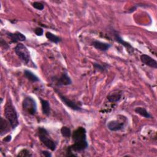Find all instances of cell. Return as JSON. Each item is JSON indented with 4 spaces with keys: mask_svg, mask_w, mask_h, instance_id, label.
<instances>
[{
    "mask_svg": "<svg viewBox=\"0 0 157 157\" xmlns=\"http://www.w3.org/2000/svg\"><path fill=\"white\" fill-rule=\"evenodd\" d=\"M32 6L34 8H35L39 10H42L44 9V4H42L41 2H39V1L33 2L32 3Z\"/></svg>",
    "mask_w": 157,
    "mask_h": 157,
    "instance_id": "obj_21",
    "label": "cell"
},
{
    "mask_svg": "<svg viewBox=\"0 0 157 157\" xmlns=\"http://www.w3.org/2000/svg\"><path fill=\"white\" fill-rule=\"evenodd\" d=\"M34 33L37 36H41L44 34V29L40 28V27H37L34 29Z\"/></svg>",
    "mask_w": 157,
    "mask_h": 157,
    "instance_id": "obj_24",
    "label": "cell"
},
{
    "mask_svg": "<svg viewBox=\"0 0 157 157\" xmlns=\"http://www.w3.org/2000/svg\"><path fill=\"white\" fill-rule=\"evenodd\" d=\"M55 92L57 93L58 96H59L61 101L63 102L64 104H65L67 107L70 108L72 110H75V111H80L82 110V108L78 105L77 103H75L74 101L69 99V98H66L65 96L62 94L59 91H58L56 89H55Z\"/></svg>",
    "mask_w": 157,
    "mask_h": 157,
    "instance_id": "obj_6",
    "label": "cell"
},
{
    "mask_svg": "<svg viewBox=\"0 0 157 157\" xmlns=\"http://www.w3.org/2000/svg\"><path fill=\"white\" fill-rule=\"evenodd\" d=\"M24 76L26 78L32 82H37L39 81V78L34 74L32 71L26 69L24 71Z\"/></svg>",
    "mask_w": 157,
    "mask_h": 157,
    "instance_id": "obj_15",
    "label": "cell"
},
{
    "mask_svg": "<svg viewBox=\"0 0 157 157\" xmlns=\"http://www.w3.org/2000/svg\"><path fill=\"white\" fill-rule=\"evenodd\" d=\"M12 129L10 124L9 121L6 119H4L2 117L1 118V126H0V134L1 136H3L7 132H9Z\"/></svg>",
    "mask_w": 157,
    "mask_h": 157,
    "instance_id": "obj_13",
    "label": "cell"
},
{
    "mask_svg": "<svg viewBox=\"0 0 157 157\" xmlns=\"http://www.w3.org/2000/svg\"><path fill=\"white\" fill-rule=\"evenodd\" d=\"M124 122L119 120H111L107 124V128L111 131H118L123 129Z\"/></svg>",
    "mask_w": 157,
    "mask_h": 157,
    "instance_id": "obj_9",
    "label": "cell"
},
{
    "mask_svg": "<svg viewBox=\"0 0 157 157\" xmlns=\"http://www.w3.org/2000/svg\"><path fill=\"white\" fill-rule=\"evenodd\" d=\"M93 66L96 70H98L101 72H104V71H107L108 69V67H109V65L107 64H101L98 63H93Z\"/></svg>",
    "mask_w": 157,
    "mask_h": 157,
    "instance_id": "obj_19",
    "label": "cell"
},
{
    "mask_svg": "<svg viewBox=\"0 0 157 157\" xmlns=\"http://www.w3.org/2000/svg\"><path fill=\"white\" fill-rule=\"evenodd\" d=\"M72 137L74 144L67 148V153H72V151L80 152L84 151L88 148V144L86 140V131L83 127L79 126L75 129Z\"/></svg>",
    "mask_w": 157,
    "mask_h": 157,
    "instance_id": "obj_1",
    "label": "cell"
},
{
    "mask_svg": "<svg viewBox=\"0 0 157 157\" xmlns=\"http://www.w3.org/2000/svg\"><path fill=\"white\" fill-rule=\"evenodd\" d=\"M18 156H31L32 155L30 153L29 151L27 149H23L21 150L18 154L17 155Z\"/></svg>",
    "mask_w": 157,
    "mask_h": 157,
    "instance_id": "obj_23",
    "label": "cell"
},
{
    "mask_svg": "<svg viewBox=\"0 0 157 157\" xmlns=\"http://www.w3.org/2000/svg\"><path fill=\"white\" fill-rule=\"evenodd\" d=\"M14 51L18 58L24 64H29L31 60L30 52L24 44L21 43H18L14 48Z\"/></svg>",
    "mask_w": 157,
    "mask_h": 157,
    "instance_id": "obj_4",
    "label": "cell"
},
{
    "mask_svg": "<svg viewBox=\"0 0 157 157\" xmlns=\"http://www.w3.org/2000/svg\"><path fill=\"white\" fill-rule=\"evenodd\" d=\"M45 37H47V39L48 40H50V42L55 43V44H58L59 42H60L62 40V39L60 37H59L49 31H47L45 33Z\"/></svg>",
    "mask_w": 157,
    "mask_h": 157,
    "instance_id": "obj_17",
    "label": "cell"
},
{
    "mask_svg": "<svg viewBox=\"0 0 157 157\" xmlns=\"http://www.w3.org/2000/svg\"><path fill=\"white\" fill-rule=\"evenodd\" d=\"M134 111L136 113L139 114V115H140L144 118H151L152 117L151 115L144 107H137L134 109Z\"/></svg>",
    "mask_w": 157,
    "mask_h": 157,
    "instance_id": "obj_16",
    "label": "cell"
},
{
    "mask_svg": "<svg viewBox=\"0 0 157 157\" xmlns=\"http://www.w3.org/2000/svg\"><path fill=\"white\" fill-rule=\"evenodd\" d=\"M41 153H42V155L44 156H46V157H51L52 156L51 153L47 150H43V151H42Z\"/></svg>",
    "mask_w": 157,
    "mask_h": 157,
    "instance_id": "obj_26",
    "label": "cell"
},
{
    "mask_svg": "<svg viewBox=\"0 0 157 157\" xmlns=\"http://www.w3.org/2000/svg\"><path fill=\"white\" fill-rule=\"evenodd\" d=\"M23 110L31 115H34L37 112V104L34 99L31 96H26L22 102Z\"/></svg>",
    "mask_w": 157,
    "mask_h": 157,
    "instance_id": "obj_5",
    "label": "cell"
},
{
    "mask_svg": "<svg viewBox=\"0 0 157 157\" xmlns=\"http://www.w3.org/2000/svg\"><path fill=\"white\" fill-rule=\"evenodd\" d=\"M4 115L5 118L10 124L12 129H15L18 126L19 121L17 112L10 99H8L6 105H4Z\"/></svg>",
    "mask_w": 157,
    "mask_h": 157,
    "instance_id": "obj_2",
    "label": "cell"
},
{
    "mask_svg": "<svg viewBox=\"0 0 157 157\" xmlns=\"http://www.w3.org/2000/svg\"><path fill=\"white\" fill-rule=\"evenodd\" d=\"M1 47H3L4 49H8L9 46V45L6 43V42L5 40H4L2 39H1Z\"/></svg>",
    "mask_w": 157,
    "mask_h": 157,
    "instance_id": "obj_25",
    "label": "cell"
},
{
    "mask_svg": "<svg viewBox=\"0 0 157 157\" xmlns=\"http://www.w3.org/2000/svg\"><path fill=\"white\" fill-rule=\"evenodd\" d=\"M121 98V93H114L112 94H110L107 96V99L109 102L115 103L118 102Z\"/></svg>",
    "mask_w": 157,
    "mask_h": 157,
    "instance_id": "obj_18",
    "label": "cell"
},
{
    "mask_svg": "<svg viewBox=\"0 0 157 157\" xmlns=\"http://www.w3.org/2000/svg\"><path fill=\"white\" fill-rule=\"evenodd\" d=\"M37 133L40 142L48 149L52 151H55L56 150L57 143L52 139L48 131L45 128L43 127H39L37 128Z\"/></svg>",
    "mask_w": 157,
    "mask_h": 157,
    "instance_id": "obj_3",
    "label": "cell"
},
{
    "mask_svg": "<svg viewBox=\"0 0 157 157\" xmlns=\"http://www.w3.org/2000/svg\"><path fill=\"white\" fill-rule=\"evenodd\" d=\"M141 62L146 66H148L150 67L156 69L157 68V62L156 61L146 54H142L140 56Z\"/></svg>",
    "mask_w": 157,
    "mask_h": 157,
    "instance_id": "obj_10",
    "label": "cell"
},
{
    "mask_svg": "<svg viewBox=\"0 0 157 157\" xmlns=\"http://www.w3.org/2000/svg\"><path fill=\"white\" fill-rule=\"evenodd\" d=\"M150 6L147 5V4H142V3H140V4H135L134 5L133 7H132L131 8H130L127 12L128 13H132L133 12H134L137 7H149Z\"/></svg>",
    "mask_w": 157,
    "mask_h": 157,
    "instance_id": "obj_22",
    "label": "cell"
},
{
    "mask_svg": "<svg viewBox=\"0 0 157 157\" xmlns=\"http://www.w3.org/2000/svg\"><path fill=\"white\" fill-rule=\"evenodd\" d=\"M52 80L54 81L55 84L58 86L69 85L72 82L71 77L68 75L66 72H63L59 77H55L54 78H52Z\"/></svg>",
    "mask_w": 157,
    "mask_h": 157,
    "instance_id": "obj_7",
    "label": "cell"
},
{
    "mask_svg": "<svg viewBox=\"0 0 157 157\" xmlns=\"http://www.w3.org/2000/svg\"><path fill=\"white\" fill-rule=\"evenodd\" d=\"M7 37L11 40L12 42H17L18 41H25L26 40V36L20 32L10 33L7 32Z\"/></svg>",
    "mask_w": 157,
    "mask_h": 157,
    "instance_id": "obj_12",
    "label": "cell"
},
{
    "mask_svg": "<svg viewBox=\"0 0 157 157\" xmlns=\"http://www.w3.org/2000/svg\"><path fill=\"white\" fill-rule=\"evenodd\" d=\"M40 103H41V106H42V111L44 115L46 116H48L50 114L51 112V108H50V103L48 101L45 100L40 98Z\"/></svg>",
    "mask_w": 157,
    "mask_h": 157,
    "instance_id": "obj_14",
    "label": "cell"
},
{
    "mask_svg": "<svg viewBox=\"0 0 157 157\" xmlns=\"http://www.w3.org/2000/svg\"><path fill=\"white\" fill-rule=\"evenodd\" d=\"M61 134L65 138H69L71 136V129L67 126H63L61 128Z\"/></svg>",
    "mask_w": 157,
    "mask_h": 157,
    "instance_id": "obj_20",
    "label": "cell"
},
{
    "mask_svg": "<svg viewBox=\"0 0 157 157\" xmlns=\"http://www.w3.org/2000/svg\"><path fill=\"white\" fill-rule=\"evenodd\" d=\"M12 140V136L11 135H8L6 137H5L3 139L2 141L4 142H9Z\"/></svg>",
    "mask_w": 157,
    "mask_h": 157,
    "instance_id": "obj_27",
    "label": "cell"
},
{
    "mask_svg": "<svg viewBox=\"0 0 157 157\" xmlns=\"http://www.w3.org/2000/svg\"><path fill=\"white\" fill-rule=\"evenodd\" d=\"M113 37H114V39L115 40L120 44L121 45H123L124 47L126 48V50L128 51V52L129 53V54H132L133 53L134 51V47L129 44L128 43V42H126L124 41L122 38L120 36V34H118V33L115 31V30H113Z\"/></svg>",
    "mask_w": 157,
    "mask_h": 157,
    "instance_id": "obj_8",
    "label": "cell"
},
{
    "mask_svg": "<svg viewBox=\"0 0 157 157\" xmlns=\"http://www.w3.org/2000/svg\"><path fill=\"white\" fill-rule=\"evenodd\" d=\"M91 45L97 50L102 51V52H105L108 50L111 47L112 45L107 42H101L98 40H93L91 43Z\"/></svg>",
    "mask_w": 157,
    "mask_h": 157,
    "instance_id": "obj_11",
    "label": "cell"
}]
</instances>
